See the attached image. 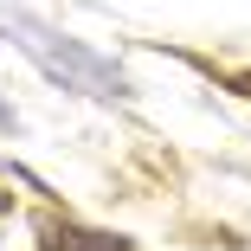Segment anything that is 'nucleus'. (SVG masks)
Returning <instances> with one entry per match:
<instances>
[{"mask_svg": "<svg viewBox=\"0 0 251 251\" xmlns=\"http://www.w3.org/2000/svg\"><path fill=\"white\" fill-rule=\"evenodd\" d=\"M39 251H129V245H123V238H110V232H77V226H52Z\"/></svg>", "mask_w": 251, "mask_h": 251, "instance_id": "obj_1", "label": "nucleus"}]
</instances>
